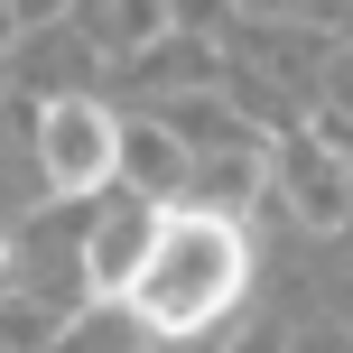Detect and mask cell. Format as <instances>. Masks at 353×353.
Here are the masks:
<instances>
[{"label":"cell","mask_w":353,"mask_h":353,"mask_svg":"<svg viewBox=\"0 0 353 353\" xmlns=\"http://www.w3.org/2000/svg\"><path fill=\"white\" fill-rule=\"evenodd\" d=\"M130 84H140V93H168V103H176V93H205V84H223V56H214L195 28H168L149 56H130Z\"/></svg>","instance_id":"7"},{"label":"cell","mask_w":353,"mask_h":353,"mask_svg":"<svg viewBox=\"0 0 353 353\" xmlns=\"http://www.w3.org/2000/svg\"><path fill=\"white\" fill-rule=\"evenodd\" d=\"M10 261H19V242H10V232H0V279H10Z\"/></svg>","instance_id":"11"},{"label":"cell","mask_w":353,"mask_h":353,"mask_svg":"<svg viewBox=\"0 0 353 353\" xmlns=\"http://www.w3.org/2000/svg\"><path fill=\"white\" fill-rule=\"evenodd\" d=\"M270 10H279V0H242V19H270ZM316 10H335V0H316Z\"/></svg>","instance_id":"10"},{"label":"cell","mask_w":353,"mask_h":353,"mask_svg":"<svg viewBox=\"0 0 353 353\" xmlns=\"http://www.w3.org/2000/svg\"><path fill=\"white\" fill-rule=\"evenodd\" d=\"M242 353H279V335H251V344H242Z\"/></svg>","instance_id":"12"},{"label":"cell","mask_w":353,"mask_h":353,"mask_svg":"<svg viewBox=\"0 0 353 353\" xmlns=\"http://www.w3.org/2000/svg\"><path fill=\"white\" fill-rule=\"evenodd\" d=\"M159 214L168 205L130 195V205H112L103 223H93V242H84V298H130V288H140L149 242H159Z\"/></svg>","instance_id":"4"},{"label":"cell","mask_w":353,"mask_h":353,"mask_svg":"<svg viewBox=\"0 0 353 353\" xmlns=\"http://www.w3.org/2000/svg\"><path fill=\"white\" fill-rule=\"evenodd\" d=\"M121 176L149 195V205H186V176H195V149L149 112L140 130H121Z\"/></svg>","instance_id":"6"},{"label":"cell","mask_w":353,"mask_h":353,"mask_svg":"<svg viewBox=\"0 0 353 353\" xmlns=\"http://www.w3.org/2000/svg\"><path fill=\"white\" fill-rule=\"evenodd\" d=\"M74 28H84V47L130 65V56H149L176 28V0H74Z\"/></svg>","instance_id":"5"},{"label":"cell","mask_w":353,"mask_h":353,"mask_svg":"<svg viewBox=\"0 0 353 353\" xmlns=\"http://www.w3.org/2000/svg\"><path fill=\"white\" fill-rule=\"evenodd\" d=\"M325 84H335V112H353V47L325 56Z\"/></svg>","instance_id":"8"},{"label":"cell","mask_w":353,"mask_h":353,"mask_svg":"<svg viewBox=\"0 0 353 353\" xmlns=\"http://www.w3.org/2000/svg\"><path fill=\"white\" fill-rule=\"evenodd\" d=\"M10 353H19V344H10Z\"/></svg>","instance_id":"13"},{"label":"cell","mask_w":353,"mask_h":353,"mask_svg":"<svg viewBox=\"0 0 353 353\" xmlns=\"http://www.w3.org/2000/svg\"><path fill=\"white\" fill-rule=\"evenodd\" d=\"M37 168H47V195H93L103 176H121V121L93 93H47V112H37Z\"/></svg>","instance_id":"2"},{"label":"cell","mask_w":353,"mask_h":353,"mask_svg":"<svg viewBox=\"0 0 353 353\" xmlns=\"http://www.w3.org/2000/svg\"><path fill=\"white\" fill-rule=\"evenodd\" d=\"M10 10H19V28H47V19L65 10V0H10Z\"/></svg>","instance_id":"9"},{"label":"cell","mask_w":353,"mask_h":353,"mask_svg":"<svg viewBox=\"0 0 353 353\" xmlns=\"http://www.w3.org/2000/svg\"><path fill=\"white\" fill-rule=\"evenodd\" d=\"M251 279V242H242V214H205V205H168L159 214V242H149V270L130 288V325L159 344H186L242 298Z\"/></svg>","instance_id":"1"},{"label":"cell","mask_w":353,"mask_h":353,"mask_svg":"<svg viewBox=\"0 0 353 353\" xmlns=\"http://www.w3.org/2000/svg\"><path fill=\"white\" fill-rule=\"evenodd\" d=\"M279 186H288V214H298L316 242L353 232V159L316 130H288L279 140Z\"/></svg>","instance_id":"3"}]
</instances>
